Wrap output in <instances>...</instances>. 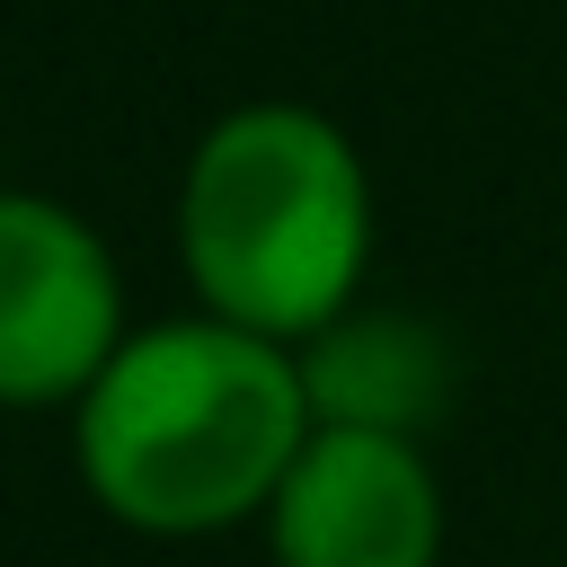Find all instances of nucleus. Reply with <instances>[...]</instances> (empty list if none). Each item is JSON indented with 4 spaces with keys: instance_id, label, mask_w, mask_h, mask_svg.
<instances>
[{
    "instance_id": "f257e3e1",
    "label": "nucleus",
    "mask_w": 567,
    "mask_h": 567,
    "mask_svg": "<svg viewBox=\"0 0 567 567\" xmlns=\"http://www.w3.org/2000/svg\"><path fill=\"white\" fill-rule=\"evenodd\" d=\"M301 443V363L230 319H177L115 346L80 399V470L133 532H213L275 505Z\"/></svg>"
},
{
    "instance_id": "f03ea898",
    "label": "nucleus",
    "mask_w": 567,
    "mask_h": 567,
    "mask_svg": "<svg viewBox=\"0 0 567 567\" xmlns=\"http://www.w3.org/2000/svg\"><path fill=\"white\" fill-rule=\"evenodd\" d=\"M177 239L213 319L257 328L275 346L319 337L328 319H346L363 275V159L310 106H239L230 124L204 133L186 168Z\"/></svg>"
},
{
    "instance_id": "7ed1b4c3",
    "label": "nucleus",
    "mask_w": 567,
    "mask_h": 567,
    "mask_svg": "<svg viewBox=\"0 0 567 567\" xmlns=\"http://www.w3.org/2000/svg\"><path fill=\"white\" fill-rule=\"evenodd\" d=\"M115 363V266L97 230L44 195H0V399H89Z\"/></svg>"
},
{
    "instance_id": "20e7f679",
    "label": "nucleus",
    "mask_w": 567,
    "mask_h": 567,
    "mask_svg": "<svg viewBox=\"0 0 567 567\" xmlns=\"http://www.w3.org/2000/svg\"><path fill=\"white\" fill-rule=\"evenodd\" d=\"M266 523L284 567H434L443 549V496L416 443L354 425H319L301 443Z\"/></svg>"
},
{
    "instance_id": "39448f33",
    "label": "nucleus",
    "mask_w": 567,
    "mask_h": 567,
    "mask_svg": "<svg viewBox=\"0 0 567 567\" xmlns=\"http://www.w3.org/2000/svg\"><path fill=\"white\" fill-rule=\"evenodd\" d=\"M443 381H452L443 346L399 310L328 319L301 354L310 425H354V434H416L443 408Z\"/></svg>"
}]
</instances>
